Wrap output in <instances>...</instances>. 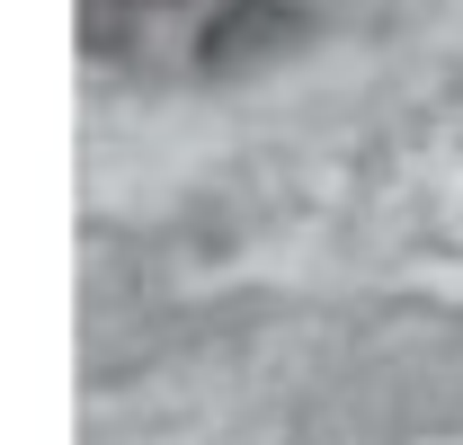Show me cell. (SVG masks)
<instances>
[{"mask_svg":"<svg viewBox=\"0 0 463 445\" xmlns=\"http://www.w3.org/2000/svg\"><path fill=\"white\" fill-rule=\"evenodd\" d=\"M125 9H161V0H125Z\"/></svg>","mask_w":463,"mask_h":445,"instance_id":"cell-2","label":"cell"},{"mask_svg":"<svg viewBox=\"0 0 463 445\" xmlns=\"http://www.w3.org/2000/svg\"><path fill=\"white\" fill-rule=\"evenodd\" d=\"M312 36V9L303 0H232L223 18L196 36V71L205 80H241V71H259V62H277L286 45Z\"/></svg>","mask_w":463,"mask_h":445,"instance_id":"cell-1","label":"cell"}]
</instances>
